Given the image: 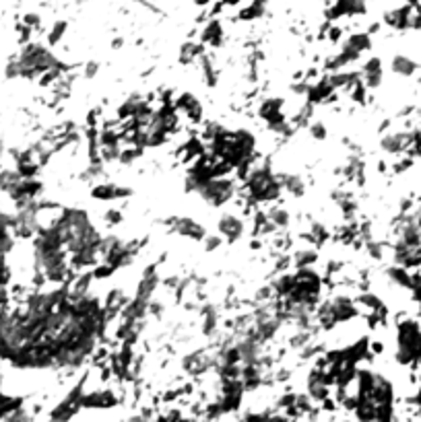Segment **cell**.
<instances>
[{
	"mask_svg": "<svg viewBox=\"0 0 421 422\" xmlns=\"http://www.w3.org/2000/svg\"><path fill=\"white\" fill-rule=\"evenodd\" d=\"M221 245V239L219 237H210L209 243H207V250H215V247H219Z\"/></svg>",
	"mask_w": 421,
	"mask_h": 422,
	"instance_id": "obj_6",
	"label": "cell"
},
{
	"mask_svg": "<svg viewBox=\"0 0 421 422\" xmlns=\"http://www.w3.org/2000/svg\"><path fill=\"white\" fill-rule=\"evenodd\" d=\"M310 134H312V138H316V140H322V138H326V126L314 124V126H310Z\"/></svg>",
	"mask_w": 421,
	"mask_h": 422,
	"instance_id": "obj_4",
	"label": "cell"
},
{
	"mask_svg": "<svg viewBox=\"0 0 421 422\" xmlns=\"http://www.w3.org/2000/svg\"><path fill=\"white\" fill-rule=\"evenodd\" d=\"M95 72H98V64H95V62H89L87 68H85V76H93Z\"/></svg>",
	"mask_w": 421,
	"mask_h": 422,
	"instance_id": "obj_5",
	"label": "cell"
},
{
	"mask_svg": "<svg viewBox=\"0 0 421 422\" xmlns=\"http://www.w3.org/2000/svg\"><path fill=\"white\" fill-rule=\"evenodd\" d=\"M390 68H392V72H394L396 76L409 79V76H413V74L420 70V64H417L413 58H409V56H394L392 62H390Z\"/></svg>",
	"mask_w": 421,
	"mask_h": 422,
	"instance_id": "obj_1",
	"label": "cell"
},
{
	"mask_svg": "<svg viewBox=\"0 0 421 422\" xmlns=\"http://www.w3.org/2000/svg\"><path fill=\"white\" fill-rule=\"evenodd\" d=\"M210 2H213V0H194L196 6H209Z\"/></svg>",
	"mask_w": 421,
	"mask_h": 422,
	"instance_id": "obj_7",
	"label": "cell"
},
{
	"mask_svg": "<svg viewBox=\"0 0 421 422\" xmlns=\"http://www.w3.org/2000/svg\"><path fill=\"white\" fill-rule=\"evenodd\" d=\"M221 233L227 237V239H238V237H242V233H244V223L240 221V219H236L234 215H227V217H223L221 219Z\"/></svg>",
	"mask_w": 421,
	"mask_h": 422,
	"instance_id": "obj_2",
	"label": "cell"
},
{
	"mask_svg": "<svg viewBox=\"0 0 421 422\" xmlns=\"http://www.w3.org/2000/svg\"><path fill=\"white\" fill-rule=\"evenodd\" d=\"M65 32H67V23H56V25H54V29L48 33V43H50V46L58 43V41H60V37L65 35Z\"/></svg>",
	"mask_w": 421,
	"mask_h": 422,
	"instance_id": "obj_3",
	"label": "cell"
}]
</instances>
